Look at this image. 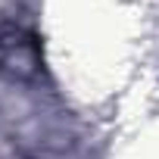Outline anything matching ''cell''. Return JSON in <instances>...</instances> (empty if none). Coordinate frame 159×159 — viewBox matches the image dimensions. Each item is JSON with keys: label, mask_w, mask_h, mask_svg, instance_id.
<instances>
[{"label": "cell", "mask_w": 159, "mask_h": 159, "mask_svg": "<svg viewBox=\"0 0 159 159\" xmlns=\"http://www.w3.org/2000/svg\"><path fill=\"white\" fill-rule=\"evenodd\" d=\"M0 66L13 75H28L38 69V47L34 38H28L19 28H7L0 34Z\"/></svg>", "instance_id": "obj_1"}]
</instances>
